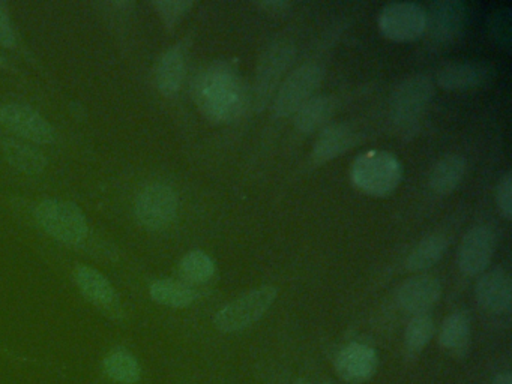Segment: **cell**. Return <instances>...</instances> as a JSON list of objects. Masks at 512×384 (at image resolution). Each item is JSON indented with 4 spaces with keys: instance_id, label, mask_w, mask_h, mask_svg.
Segmentation results:
<instances>
[{
    "instance_id": "6da1fadb",
    "label": "cell",
    "mask_w": 512,
    "mask_h": 384,
    "mask_svg": "<svg viewBox=\"0 0 512 384\" xmlns=\"http://www.w3.org/2000/svg\"><path fill=\"white\" fill-rule=\"evenodd\" d=\"M193 95L200 111L215 123L238 120L250 107V93L230 60L206 66L194 80Z\"/></svg>"
},
{
    "instance_id": "7a4b0ae2",
    "label": "cell",
    "mask_w": 512,
    "mask_h": 384,
    "mask_svg": "<svg viewBox=\"0 0 512 384\" xmlns=\"http://www.w3.org/2000/svg\"><path fill=\"white\" fill-rule=\"evenodd\" d=\"M433 96V81L424 74L407 77L395 87L391 95V120L403 137L418 131L419 122Z\"/></svg>"
},
{
    "instance_id": "3957f363",
    "label": "cell",
    "mask_w": 512,
    "mask_h": 384,
    "mask_svg": "<svg viewBox=\"0 0 512 384\" xmlns=\"http://www.w3.org/2000/svg\"><path fill=\"white\" fill-rule=\"evenodd\" d=\"M295 45L289 41L272 42L265 48L254 74L253 86L250 92V107L254 111L265 110L271 104L278 87L284 80V74L289 71L295 59Z\"/></svg>"
},
{
    "instance_id": "277c9868",
    "label": "cell",
    "mask_w": 512,
    "mask_h": 384,
    "mask_svg": "<svg viewBox=\"0 0 512 384\" xmlns=\"http://www.w3.org/2000/svg\"><path fill=\"white\" fill-rule=\"evenodd\" d=\"M403 179V168L392 153L370 150L362 153L352 165V182L359 191L373 197L392 194Z\"/></svg>"
},
{
    "instance_id": "5b68a950",
    "label": "cell",
    "mask_w": 512,
    "mask_h": 384,
    "mask_svg": "<svg viewBox=\"0 0 512 384\" xmlns=\"http://www.w3.org/2000/svg\"><path fill=\"white\" fill-rule=\"evenodd\" d=\"M35 219L49 236L64 245L76 246L88 237L85 213L71 201L58 198L41 201L35 209Z\"/></svg>"
},
{
    "instance_id": "8992f818",
    "label": "cell",
    "mask_w": 512,
    "mask_h": 384,
    "mask_svg": "<svg viewBox=\"0 0 512 384\" xmlns=\"http://www.w3.org/2000/svg\"><path fill=\"white\" fill-rule=\"evenodd\" d=\"M278 290L274 285H262L232 300L215 314L214 326L223 333H236L253 326L269 311Z\"/></svg>"
},
{
    "instance_id": "52a82bcc",
    "label": "cell",
    "mask_w": 512,
    "mask_h": 384,
    "mask_svg": "<svg viewBox=\"0 0 512 384\" xmlns=\"http://www.w3.org/2000/svg\"><path fill=\"white\" fill-rule=\"evenodd\" d=\"M325 78V68L319 63H305L290 72L278 87L274 99L275 117L295 116L296 111L313 98Z\"/></svg>"
},
{
    "instance_id": "ba28073f",
    "label": "cell",
    "mask_w": 512,
    "mask_h": 384,
    "mask_svg": "<svg viewBox=\"0 0 512 384\" xmlns=\"http://www.w3.org/2000/svg\"><path fill=\"white\" fill-rule=\"evenodd\" d=\"M467 18L469 12L460 0H436L425 11L424 35L437 47L454 44L466 29Z\"/></svg>"
},
{
    "instance_id": "9c48e42d",
    "label": "cell",
    "mask_w": 512,
    "mask_h": 384,
    "mask_svg": "<svg viewBox=\"0 0 512 384\" xmlns=\"http://www.w3.org/2000/svg\"><path fill=\"white\" fill-rule=\"evenodd\" d=\"M178 194L166 183H151L137 195L134 210L137 219L148 230H164L178 215Z\"/></svg>"
},
{
    "instance_id": "30bf717a",
    "label": "cell",
    "mask_w": 512,
    "mask_h": 384,
    "mask_svg": "<svg viewBox=\"0 0 512 384\" xmlns=\"http://www.w3.org/2000/svg\"><path fill=\"white\" fill-rule=\"evenodd\" d=\"M379 29L391 41H415L424 35L425 9L413 2L388 3L380 11Z\"/></svg>"
},
{
    "instance_id": "8fae6325",
    "label": "cell",
    "mask_w": 512,
    "mask_h": 384,
    "mask_svg": "<svg viewBox=\"0 0 512 384\" xmlns=\"http://www.w3.org/2000/svg\"><path fill=\"white\" fill-rule=\"evenodd\" d=\"M496 233L488 225H476L464 234L458 248L457 263L467 276H478L487 272L496 252Z\"/></svg>"
},
{
    "instance_id": "7c38bea8",
    "label": "cell",
    "mask_w": 512,
    "mask_h": 384,
    "mask_svg": "<svg viewBox=\"0 0 512 384\" xmlns=\"http://www.w3.org/2000/svg\"><path fill=\"white\" fill-rule=\"evenodd\" d=\"M0 122L14 134L37 144L55 143L58 134L56 129L26 104H7L0 108Z\"/></svg>"
},
{
    "instance_id": "4fadbf2b",
    "label": "cell",
    "mask_w": 512,
    "mask_h": 384,
    "mask_svg": "<svg viewBox=\"0 0 512 384\" xmlns=\"http://www.w3.org/2000/svg\"><path fill=\"white\" fill-rule=\"evenodd\" d=\"M442 296V285L431 275H416L398 287L397 302L412 315L428 314Z\"/></svg>"
},
{
    "instance_id": "5bb4252c",
    "label": "cell",
    "mask_w": 512,
    "mask_h": 384,
    "mask_svg": "<svg viewBox=\"0 0 512 384\" xmlns=\"http://www.w3.org/2000/svg\"><path fill=\"white\" fill-rule=\"evenodd\" d=\"M479 306L491 314H508L511 311L512 284L503 269H491L479 276L475 287Z\"/></svg>"
},
{
    "instance_id": "9a60e30c",
    "label": "cell",
    "mask_w": 512,
    "mask_h": 384,
    "mask_svg": "<svg viewBox=\"0 0 512 384\" xmlns=\"http://www.w3.org/2000/svg\"><path fill=\"white\" fill-rule=\"evenodd\" d=\"M74 281H76L80 293L92 305L110 312V314L121 312V303H119V296L115 287L97 269L88 266L77 267L76 272H74Z\"/></svg>"
},
{
    "instance_id": "2e32d148",
    "label": "cell",
    "mask_w": 512,
    "mask_h": 384,
    "mask_svg": "<svg viewBox=\"0 0 512 384\" xmlns=\"http://www.w3.org/2000/svg\"><path fill=\"white\" fill-rule=\"evenodd\" d=\"M379 359L374 348L365 344H349L338 353L335 369L349 383H364L377 371Z\"/></svg>"
},
{
    "instance_id": "e0dca14e",
    "label": "cell",
    "mask_w": 512,
    "mask_h": 384,
    "mask_svg": "<svg viewBox=\"0 0 512 384\" xmlns=\"http://www.w3.org/2000/svg\"><path fill=\"white\" fill-rule=\"evenodd\" d=\"M358 140V134L347 123H329L320 131L314 143L311 158L316 164H325L349 152Z\"/></svg>"
},
{
    "instance_id": "ac0fdd59",
    "label": "cell",
    "mask_w": 512,
    "mask_h": 384,
    "mask_svg": "<svg viewBox=\"0 0 512 384\" xmlns=\"http://www.w3.org/2000/svg\"><path fill=\"white\" fill-rule=\"evenodd\" d=\"M187 69V48L176 44L164 51L155 68V84L164 96H175L184 83Z\"/></svg>"
},
{
    "instance_id": "d6986e66",
    "label": "cell",
    "mask_w": 512,
    "mask_h": 384,
    "mask_svg": "<svg viewBox=\"0 0 512 384\" xmlns=\"http://www.w3.org/2000/svg\"><path fill=\"white\" fill-rule=\"evenodd\" d=\"M490 66L484 63L463 62L452 63L440 69L437 84L445 90H470L484 86L490 81Z\"/></svg>"
},
{
    "instance_id": "ffe728a7",
    "label": "cell",
    "mask_w": 512,
    "mask_h": 384,
    "mask_svg": "<svg viewBox=\"0 0 512 384\" xmlns=\"http://www.w3.org/2000/svg\"><path fill=\"white\" fill-rule=\"evenodd\" d=\"M338 101L332 95H314L295 113V126L302 134L322 131L337 113Z\"/></svg>"
},
{
    "instance_id": "44dd1931",
    "label": "cell",
    "mask_w": 512,
    "mask_h": 384,
    "mask_svg": "<svg viewBox=\"0 0 512 384\" xmlns=\"http://www.w3.org/2000/svg\"><path fill=\"white\" fill-rule=\"evenodd\" d=\"M472 339L470 317L466 311L452 312L443 320L439 330V344L455 357H464Z\"/></svg>"
},
{
    "instance_id": "7402d4cb",
    "label": "cell",
    "mask_w": 512,
    "mask_h": 384,
    "mask_svg": "<svg viewBox=\"0 0 512 384\" xmlns=\"http://www.w3.org/2000/svg\"><path fill=\"white\" fill-rule=\"evenodd\" d=\"M467 162L460 155L443 156L430 174V188L437 195H449L458 188L466 176Z\"/></svg>"
},
{
    "instance_id": "603a6c76",
    "label": "cell",
    "mask_w": 512,
    "mask_h": 384,
    "mask_svg": "<svg viewBox=\"0 0 512 384\" xmlns=\"http://www.w3.org/2000/svg\"><path fill=\"white\" fill-rule=\"evenodd\" d=\"M2 152L7 161L22 173L40 174L47 167V159L43 152H40L32 144L23 143L16 138H4Z\"/></svg>"
},
{
    "instance_id": "cb8c5ba5",
    "label": "cell",
    "mask_w": 512,
    "mask_h": 384,
    "mask_svg": "<svg viewBox=\"0 0 512 384\" xmlns=\"http://www.w3.org/2000/svg\"><path fill=\"white\" fill-rule=\"evenodd\" d=\"M103 371L109 380L118 384H136L142 378L139 360L124 347L115 348L104 357Z\"/></svg>"
},
{
    "instance_id": "d4e9b609",
    "label": "cell",
    "mask_w": 512,
    "mask_h": 384,
    "mask_svg": "<svg viewBox=\"0 0 512 384\" xmlns=\"http://www.w3.org/2000/svg\"><path fill=\"white\" fill-rule=\"evenodd\" d=\"M154 302L169 308H187L197 299V293L191 285L176 279H158L149 288Z\"/></svg>"
},
{
    "instance_id": "484cf974",
    "label": "cell",
    "mask_w": 512,
    "mask_h": 384,
    "mask_svg": "<svg viewBox=\"0 0 512 384\" xmlns=\"http://www.w3.org/2000/svg\"><path fill=\"white\" fill-rule=\"evenodd\" d=\"M446 249L448 239L443 234H430L412 249L406 260V269L409 272H424L445 255Z\"/></svg>"
},
{
    "instance_id": "4316f807",
    "label": "cell",
    "mask_w": 512,
    "mask_h": 384,
    "mask_svg": "<svg viewBox=\"0 0 512 384\" xmlns=\"http://www.w3.org/2000/svg\"><path fill=\"white\" fill-rule=\"evenodd\" d=\"M179 273L185 284H205L215 275V263L206 252L190 251L179 263Z\"/></svg>"
},
{
    "instance_id": "83f0119b",
    "label": "cell",
    "mask_w": 512,
    "mask_h": 384,
    "mask_svg": "<svg viewBox=\"0 0 512 384\" xmlns=\"http://www.w3.org/2000/svg\"><path fill=\"white\" fill-rule=\"evenodd\" d=\"M434 332H436V326L430 315H413L404 332L407 351L412 354L421 353L433 338Z\"/></svg>"
},
{
    "instance_id": "f1b7e54d",
    "label": "cell",
    "mask_w": 512,
    "mask_h": 384,
    "mask_svg": "<svg viewBox=\"0 0 512 384\" xmlns=\"http://www.w3.org/2000/svg\"><path fill=\"white\" fill-rule=\"evenodd\" d=\"M194 2L191 0H158L154 2V8L163 20L167 29H173L187 12L193 8Z\"/></svg>"
},
{
    "instance_id": "f546056e",
    "label": "cell",
    "mask_w": 512,
    "mask_h": 384,
    "mask_svg": "<svg viewBox=\"0 0 512 384\" xmlns=\"http://www.w3.org/2000/svg\"><path fill=\"white\" fill-rule=\"evenodd\" d=\"M496 203L503 218H512V174L506 173L496 189Z\"/></svg>"
},
{
    "instance_id": "4dcf8cb0",
    "label": "cell",
    "mask_w": 512,
    "mask_h": 384,
    "mask_svg": "<svg viewBox=\"0 0 512 384\" xmlns=\"http://www.w3.org/2000/svg\"><path fill=\"white\" fill-rule=\"evenodd\" d=\"M17 44L16 32L11 26L10 15L7 6L0 2V45L7 48H14Z\"/></svg>"
},
{
    "instance_id": "1f68e13d",
    "label": "cell",
    "mask_w": 512,
    "mask_h": 384,
    "mask_svg": "<svg viewBox=\"0 0 512 384\" xmlns=\"http://www.w3.org/2000/svg\"><path fill=\"white\" fill-rule=\"evenodd\" d=\"M257 6L268 14H283V12L289 11L292 3L284 2V0H265V2L257 3Z\"/></svg>"
},
{
    "instance_id": "d6a6232c",
    "label": "cell",
    "mask_w": 512,
    "mask_h": 384,
    "mask_svg": "<svg viewBox=\"0 0 512 384\" xmlns=\"http://www.w3.org/2000/svg\"><path fill=\"white\" fill-rule=\"evenodd\" d=\"M493 384H512L511 372H500L494 377Z\"/></svg>"
},
{
    "instance_id": "836d02e7",
    "label": "cell",
    "mask_w": 512,
    "mask_h": 384,
    "mask_svg": "<svg viewBox=\"0 0 512 384\" xmlns=\"http://www.w3.org/2000/svg\"><path fill=\"white\" fill-rule=\"evenodd\" d=\"M293 384H311L310 381L304 380V378H298Z\"/></svg>"
},
{
    "instance_id": "e575fe53",
    "label": "cell",
    "mask_w": 512,
    "mask_h": 384,
    "mask_svg": "<svg viewBox=\"0 0 512 384\" xmlns=\"http://www.w3.org/2000/svg\"><path fill=\"white\" fill-rule=\"evenodd\" d=\"M2 63H4V57L0 56V65H2Z\"/></svg>"
},
{
    "instance_id": "d590c367",
    "label": "cell",
    "mask_w": 512,
    "mask_h": 384,
    "mask_svg": "<svg viewBox=\"0 0 512 384\" xmlns=\"http://www.w3.org/2000/svg\"><path fill=\"white\" fill-rule=\"evenodd\" d=\"M325 384H332V383H325Z\"/></svg>"
}]
</instances>
